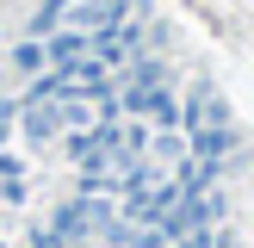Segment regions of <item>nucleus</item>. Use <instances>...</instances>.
<instances>
[{"instance_id": "obj_6", "label": "nucleus", "mask_w": 254, "mask_h": 248, "mask_svg": "<svg viewBox=\"0 0 254 248\" xmlns=\"http://www.w3.org/2000/svg\"><path fill=\"white\" fill-rule=\"evenodd\" d=\"M62 12H68V0H50V6L31 19V31H56V25H62Z\"/></svg>"}, {"instance_id": "obj_5", "label": "nucleus", "mask_w": 254, "mask_h": 248, "mask_svg": "<svg viewBox=\"0 0 254 248\" xmlns=\"http://www.w3.org/2000/svg\"><path fill=\"white\" fill-rule=\"evenodd\" d=\"M50 56H56V62H74V56H93V37H56V44H50Z\"/></svg>"}, {"instance_id": "obj_3", "label": "nucleus", "mask_w": 254, "mask_h": 248, "mask_svg": "<svg viewBox=\"0 0 254 248\" xmlns=\"http://www.w3.org/2000/svg\"><path fill=\"white\" fill-rule=\"evenodd\" d=\"M223 149H230V136H223L217 124H205V130H192V155H198V161H217Z\"/></svg>"}, {"instance_id": "obj_1", "label": "nucleus", "mask_w": 254, "mask_h": 248, "mask_svg": "<svg viewBox=\"0 0 254 248\" xmlns=\"http://www.w3.org/2000/svg\"><path fill=\"white\" fill-rule=\"evenodd\" d=\"M124 112H155L161 124H180V106H174V93H149V87H130V93H124Z\"/></svg>"}, {"instance_id": "obj_8", "label": "nucleus", "mask_w": 254, "mask_h": 248, "mask_svg": "<svg viewBox=\"0 0 254 248\" xmlns=\"http://www.w3.org/2000/svg\"><path fill=\"white\" fill-rule=\"evenodd\" d=\"M12 174H19V168H12V161L0 155V186H12Z\"/></svg>"}, {"instance_id": "obj_7", "label": "nucleus", "mask_w": 254, "mask_h": 248, "mask_svg": "<svg viewBox=\"0 0 254 248\" xmlns=\"http://www.w3.org/2000/svg\"><path fill=\"white\" fill-rule=\"evenodd\" d=\"M161 81V62H136V87H155Z\"/></svg>"}, {"instance_id": "obj_4", "label": "nucleus", "mask_w": 254, "mask_h": 248, "mask_svg": "<svg viewBox=\"0 0 254 248\" xmlns=\"http://www.w3.org/2000/svg\"><path fill=\"white\" fill-rule=\"evenodd\" d=\"M56 106H50V99H31V124H25V130H31V136H56Z\"/></svg>"}, {"instance_id": "obj_2", "label": "nucleus", "mask_w": 254, "mask_h": 248, "mask_svg": "<svg viewBox=\"0 0 254 248\" xmlns=\"http://www.w3.org/2000/svg\"><path fill=\"white\" fill-rule=\"evenodd\" d=\"M87 230H93V223H87V211H81V205H68V211H56V223H50L44 242H56V248H62V242H81Z\"/></svg>"}, {"instance_id": "obj_9", "label": "nucleus", "mask_w": 254, "mask_h": 248, "mask_svg": "<svg viewBox=\"0 0 254 248\" xmlns=\"http://www.w3.org/2000/svg\"><path fill=\"white\" fill-rule=\"evenodd\" d=\"M180 248H211V236H186V242Z\"/></svg>"}]
</instances>
